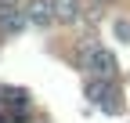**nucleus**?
<instances>
[{
	"mask_svg": "<svg viewBox=\"0 0 130 123\" xmlns=\"http://www.w3.org/2000/svg\"><path fill=\"white\" fill-rule=\"evenodd\" d=\"M87 69H90L94 80H112V76H116V54H112L108 47H98L87 58Z\"/></svg>",
	"mask_w": 130,
	"mask_h": 123,
	"instance_id": "f257e3e1",
	"label": "nucleus"
},
{
	"mask_svg": "<svg viewBox=\"0 0 130 123\" xmlns=\"http://www.w3.org/2000/svg\"><path fill=\"white\" fill-rule=\"evenodd\" d=\"M87 98L94 101V105H101L105 112H116L123 101H112L116 94H112V80H90L87 83Z\"/></svg>",
	"mask_w": 130,
	"mask_h": 123,
	"instance_id": "f03ea898",
	"label": "nucleus"
},
{
	"mask_svg": "<svg viewBox=\"0 0 130 123\" xmlns=\"http://www.w3.org/2000/svg\"><path fill=\"white\" fill-rule=\"evenodd\" d=\"M25 22L36 25V29L58 22V18H54V0H29V4H25Z\"/></svg>",
	"mask_w": 130,
	"mask_h": 123,
	"instance_id": "7ed1b4c3",
	"label": "nucleus"
},
{
	"mask_svg": "<svg viewBox=\"0 0 130 123\" xmlns=\"http://www.w3.org/2000/svg\"><path fill=\"white\" fill-rule=\"evenodd\" d=\"M22 25H25V7H18V0H0V29L18 33Z\"/></svg>",
	"mask_w": 130,
	"mask_h": 123,
	"instance_id": "20e7f679",
	"label": "nucleus"
},
{
	"mask_svg": "<svg viewBox=\"0 0 130 123\" xmlns=\"http://www.w3.org/2000/svg\"><path fill=\"white\" fill-rule=\"evenodd\" d=\"M54 18L58 22H76L79 18V4L76 0H54Z\"/></svg>",
	"mask_w": 130,
	"mask_h": 123,
	"instance_id": "39448f33",
	"label": "nucleus"
},
{
	"mask_svg": "<svg viewBox=\"0 0 130 123\" xmlns=\"http://www.w3.org/2000/svg\"><path fill=\"white\" fill-rule=\"evenodd\" d=\"M116 36L123 43H130V18H116Z\"/></svg>",
	"mask_w": 130,
	"mask_h": 123,
	"instance_id": "423d86ee",
	"label": "nucleus"
},
{
	"mask_svg": "<svg viewBox=\"0 0 130 123\" xmlns=\"http://www.w3.org/2000/svg\"><path fill=\"white\" fill-rule=\"evenodd\" d=\"M94 4H105V0H94Z\"/></svg>",
	"mask_w": 130,
	"mask_h": 123,
	"instance_id": "0eeeda50",
	"label": "nucleus"
},
{
	"mask_svg": "<svg viewBox=\"0 0 130 123\" xmlns=\"http://www.w3.org/2000/svg\"><path fill=\"white\" fill-rule=\"evenodd\" d=\"M0 123H7V119H0Z\"/></svg>",
	"mask_w": 130,
	"mask_h": 123,
	"instance_id": "6e6552de",
	"label": "nucleus"
}]
</instances>
